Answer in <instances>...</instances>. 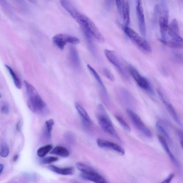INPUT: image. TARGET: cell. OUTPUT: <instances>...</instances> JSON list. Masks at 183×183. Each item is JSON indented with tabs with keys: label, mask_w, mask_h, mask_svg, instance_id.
<instances>
[{
	"label": "cell",
	"mask_w": 183,
	"mask_h": 183,
	"mask_svg": "<svg viewBox=\"0 0 183 183\" xmlns=\"http://www.w3.org/2000/svg\"><path fill=\"white\" fill-rule=\"evenodd\" d=\"M60 4L61 6L80 25L82 30L87 31L99 42H102L104 41V36L95 23L85 14L79 11L73 2L70 1L62 0L60 1Z\"/></svg>",
	"instance_id": "cell-1"
},
{
	"label": "cell",
	"mask_w": 183,
	"mask_h": 183,
	"mask_svg": "<svg viewBox=\"0 0 183 183\" xmlns=\"http://www.w3.org/2000/svg\"><path fill=\"white\" fill-rule=\"evenodd\" d=\"M24 83L29 97L27 105L29 108L34 113H44L47 110L46 104L41 98L37 90L28 81H24Z\"/></svg>",
	"instance_id": "cell-2"
},
{
	"label": "cell",
	"mask_w": 183,
	"mask_h": 183,
	"mask_svg": "<svg viewBox=\"0 0 183 183\" xmlns=\"http://www.w3.org/2000/svg\"><path fill=\"white\" fill-rule=\"evenodd\" d=\"M97 117L99 125L105 132L117 140L121 141L120 137L116 131L110 117L102 104H99L98 107Z\"/></svg>",
	"instance_id": "cell-3"
},
{
	"label": "cell",
	"mask_w": 183,
	"mask_h": 183,
	"mask_svg": "<svg viewBox=\"0 0 183 183\" xmlns=\"http://www.w3.org/2000/svg\"><path fill=\"white\" fill-rule=\"evenodd\" d=\"M183 43L178 21L176 19H173L168 26L166 41L164 44L172 48L182 49Z\"/></svg>",
	"instance_id": "cell-4"
},
{
	"label": "cell",
	"mask_w": 183,
	"mask_h": 183,
	"mask_svg": "<svg viewBox=\"0 0 183 183\" xmlns=\"http://www.w3.org/2000/svg\"><path fill=\"white\" fill-rule=\"evenodd\" d=\"M104 54L109 61L117 69L119 73L126 80H130L128 68L125 62L117 53L113 50H105Z\"/></svg>",
	"instance_id": "cell-5"
},
{
	"label": "cell",
	"mask_w": 183,
	"mask_h": 183,
	"mask_svg": "<svg viewBox=\"0 0 183 183\" xmlns=\"http://www.w3.org/2000/svg\"><path fill=\"white\" fill-rule=\"evenodd\" d=\"M159 5V24L161 34V41L164 44L166 42L168 27L169 10L165 1H161Z\"/></svg>",
	"instance_id": "cell-6"
},
{
	"label": "cell",
	"mask_w": 183,
	"mask_h": 183,
	"mask_svg": "<svg viewBox=\"0 0 183 183\" xmlns=\"http://www.w3.org/2000/svg\"><path fill=\"white\" fill-rule=\"evenodd\" d=\"M76 166L81 172V177L85 180L91 181L95 183H109L104 177L90 166L84 163L78 162Z\"/></svg>",
	"instance_id": "cell-7"
},
{
	"label": "cell",
	"mask_w": 183,
	"mask_h": 183,
	"mask_svg": "<svg viewBox=\"0 0 183 183\" xmlns=\"http://www.w3.org/2000/svg\"><path fill=\"white\" fill-rule=\"evenodd\" d=\"M123 30L129 39L141 49L147 52H151V48L145 39L128 27L124 26Z\"/></svg>",
	"instance_id": "cell-8"
},
{
	"label": "cell",
	"mask_w": 183,
	"mask_h": 183,
	"mask_svg": "<svg viewBox=\"0 0 183 183\" xmlns=\"http://www.w3.org/2000/svg\"><path fill=\"white\" fill-rule=\"evenodd\" d=\"M126 112L136 128L147 137H152L153 135L151 131L143 122L139 116L130 109L127 110Z\"/></svg>",
	"instance_id": "cell-9"
},
{
	"label": "cell",
	"mask_w": 183,
	"mask_h": 183,
	"mask_svg": "<svg viewBox=\"0 0 183 183\" xmlns=\"http://www.w3.org/2000/svg\"><path fill=\"white\" fill-rule=\"evenodd\" d=\"M128 69L130 75L140 88L153 93L151 84L147 79L141 75L138 70L131 65L128 67Z\"/></svg>",
	"instance_id": "cell-10"
},
{
	"label": "cell",
	"mask_w": 183,
	"mask_h": 183,
	"mask_svg": "<svg viewBox=\"0 0 183 183\" xmlns=\"http://www.w3.org/2000/svg\"><path fill=\"white\" fill-rule=\"evenodd\" d=\"M118 11L122 18L125 26L128 27L130 23V5L128 1H116Z\"/></svg>",
	"instance_id": "cell-11"
},
{
	"label": "cell",
	"mask_w": 183,
	"mask_h": 183,
	"mask_svg": "<svg viewBox=\"0 0 183 183\" xmlns=\"http://www.w3.org/2000/svg\"><path fill=\"white\" fill-rule=\"evenodd\" d=\"M136 12L138 22L139 32L142 36L145 38L146 35V25L142 1H136Z\"/></svg>",
	"instance_id": "cell-12"
},
{
	"label": "cell",
	"mask_w": 183,
	"mask_h": 183,
	"mask_svg": "<svg viewBox=\"0 0 183 183\" xmlns=\"http://www.w3.org/2000/svg\"><path fill=\"white\" fill-rule=\"evenodd\" d=\"M158 94L159 96V98L162 101L163 104H164L165 106L167 109L168 112H169L170 115H171L173 119L175 121L177 124L181 127H182V121L179 119V116L177 115L176 110H175L174 107L171 103L169 102L168 99L165 96L164 94L160 90H157Z\"/></svg>",
	"instance_id": "cell-13"
},
{
	"label": "cell",
	"mask_w": 183,
	"mask_h": 183,
	"mask_svg": "<svg viewBox=\"0 0 183 183\" xmlns=\"http://www.w3.org/2000/svg\"><path fill=\"white\" fill-rule=\"evenodd\" d=\"M97 143L99 147L112 150L121 155H124L125 151L124 148L115 143L101 139H98Z\"/></svg>",
	"instance_id": "cell-14"
},
{
	"label": "cell",
	"mask_w": 183,
	"mask_h": 183,
	"mask_svg": "<svg viewBox=\"0 0 183 183\" xmlns=\"http://www.w3.org/2000/svg\"><path fill=\"white\" fill-rule=\"evenodd\" d=\"M75 105L76 108L81 117L83 124L87 128L89 127L92 122L87 112L79 103L75 102Z\"/></svg>",
	"instance_id": "cell-15"
},
{
	"label": "cell",
	"mask_w": 183,
	"mask_h": 183,
	"mask_svg": "<svg viewBox=\"0 0 183 183\" xmlns=\"http://www.w3.org/2000/svg\"><path fill=\"white\" fill-rule=\"evenodd\" d=\"M70 59L72 66L76 68H79L81 66L80 60L77 50L75 47H70Z\"/></svg>",
	"instance_id": "cell-16"
},
{
	"label": "cell",
	"mask_w": 183,
	"mask_h": 183,
	"mask_svg": "<svg viewBox=\"0 0 183 183\" xmlns=\"http://www.w3.org/2000/svg\"><path fill=\"white\" fill-rule=\"evenodd\" d=\"M49 169L58 174L62 175H72L74 173V169L72 167L60 168L58 167L50 165L48 167Z\"/></svg>",
	"instance_id": "cell-17"
},
{
	"label": "cell",
	"mask_w": 183,
	"mask_h": 183,
	"mask_svg": "<svg viewBox=\"0 0 183 183\" xmlns=\"http://www.w3.org/2000/svg\"><path fill=\"white\" fill-rule=\"evenodd\" d=\"M158 139L161 146H162L165 151L166 152V153L168 156L169 157L172 162L175 164L178 165V162H177L176 159L175 158V157L174 156L173 153H172L171 151H170L165 139H164V138L162 136L159 135L158 136Z\"/></svg>",
	"instance_id": "cell-18"
},
{
	"label": "cell",
	"mask_w": 183,
	"mask_h": 183,
	"mask_svg": "<svg viewBox=\"0 0 183 183\" xmlns=\"http://www.w3.org/2000/svg\"><path fill=\"white\" fill-rule=\"evenodd\" d=\"M55 36L66 43H67L77 45L80 42V41L78 38L68 34H59Z\"/></svg>",
	"instance_id": "cell-19"
},
{
	"label": "cell",
	"mask_w": 183,
	"mask_h": 183,
	"mask_svg": "<svg viewBox=\"0 0 183 183\" xmlns=\"http://www.w3.org/2000/svg\"><path fill=\"white\" fill-rule=\"evenodd\" d=\"M50 154L59 156L63 157H68L70 155V152L66 148L62 146H57L50 152Z\"/></svg>",
	"instance_id": "cell-20"
},
{
	"label": "cell",
	"mask_w": 183,
	"mask_h": 183,
	"mask_svg": "<svg viewBox=\"0 0 183 183\" xmlns=\"http://www.w3.org/2000/svg\"><path fill=\"white\" fill-rule=\"evenodd\" d=\"M87 67L89 70L91 72L92 75L95 78V79H96L97 81H98L99 84L100 85V86L102 88L103 90H104L105 94H106V95H107V90L106 87H105L104 83L103 82L102 79H101L98 73H97V72L90 65L88 64L87 65Z\"/></svg>",
	"instance_id": "cell-21"
},
{
	"label": "cell",
	"mask_w": 183,
	"mask_h": 183,
	"mask_svg": "<svg viewBox=\"0 0 183 183\" xmlns=\"http://www.w3.org/2000/svg\"><path fill=\"white\" fill-rule=\"evenodd\" d=\"M54 124L53 119H50L45 122L44 134L46 138L48 139H51L53 127Z\"/></svg>",
	"instance_id": "cell-22"
},
{
	"label": "cell",
	"mask_w": 183,
	"mask_h": 183,
	"mask_svg": "<svg viewBox=\"0 0 183 183\" xmlns=\"http://www.w3.org/2000/svg\"><path fill=\"white\" fill-rule=\"evenodd\" d=\"M5 66L11 76L16 86L19 89H21V84L20 80L10 67L7 65H5Z\"/></svg>",
	"instance_id": "cell-23"
},
{
	"label": "cell",
	"mask_w": 183,
	"mask_h": 183,
	"mask_svg": "<svg viewBox=\"0 0 183 183\" xmlns=\"http://www.w3.org/2000/svg\"><path fill=\"white\" fill-rule=\"evenodd\" d=\"M53 146L51 145L48 144L40 148L38 150L37 153L38 156L41 157H44L51 151Z\"/></svg>",
	"instance_id": "cell-24"
},
{
	"label": "cell",
	"mask_w": 183,
	"mask_h": 183,
	"mask_svg": "<svg viewBox=\"0 0 183 183\" xmlns=\"http://www.w3.org/2000/svg\"><path fill=\"white\" fill-rule=\"evenodd\" d=\"M156 126L158 130L164 136L163 137L164 138V139H166L169 142H171V139L169 133L167 131L164 126L159 122H156Z\"/></svg>",
	"instance_id": "cell-25"
},
{
	"label": "cell",
	"mask_w": 183,
	"mask_h": 183,
	"mask_svg": "<svg viewBox=\"0 0 183 183\" xmlns=\"http://www.w3.org/2000/svg\"><path fill=\"white\" fill-rule=\"evenodd\" d=\"M115 116L118 122L125 131L128 132H131V129L130 126L122 117L117 115H115Z\"/></svg>",
	"instance_id": "cell-26"
},
{
	"label": "cell",
	"mask_w": 183,
	"mask_h": 183,
	"mask_svg": "<svg viewBox=\"0 0 183 183\" xmlns=\"http://www.w3.org/2000/svg\"><path fill=\"white\" fill-rule=\"evenodd\" d=\"M171 59L174 62L178 64L183 63V54L182 53L176 52L171 54Z\"/></svg>",
	"instance_id": "cell-27"
},
{
	"label": "cell",
	"mask_w": 183,
	"mask_h": 183,
	"mask_svg": "<svg viewBox=\"0 0 183 183\" xmlns=\"http://www.w3.org/2000/svg\"><path fill=\"white\" fill-rule=\"evenodd\" d=\"M59 158L57 157L51 156L43 157L40 160V163L41 164H48L56 162Z\"/></svg>",
	"instance_id": "cell-28"
},
{
	"label": "cell",
	"mask_w": 183,
	"mask_h": 183,
	"mask_svg": "<svg viewBox=\"0 0 183 183\" xmlns=\"http://www.w3.org/2000/svg\"><path fill=\"white\" fill-rule=\"evenodd\" d=\"M53 41L54 44L60 49L61 50H64L66 43L64 42V41H63L59 38L56 37L55 36H54L53 37Z\"/></svg>",
	"instance_id": "cell-29"
},
{
	"label": "cell",
	"mask_w": 183,
	"mask_h": 183,
	"mask_svg": "<svg viewBox=\"0 0 183 183\" xmlns=\"http://www.w3.org/2000/svg\"><path fill=\"white\" fill-rule=\"evenodd\" d=\"M9 148L8 146L5 144H2L0 149V155L3 157H6L9 154Z\"/></svg>",
	"instance_id": "cell-30"
},
{
	"label": "cell",
	"mask_w": 183,
	"mask_h": 183,
	"mask_svg": "<svg viewBox=\"0 0 183 183\" xmlns=\"http://www.w3.org/2000/svg\"><path fill=\"white\" fill-rule=\"evenodd\" d=\"M103 72L105 76L110 81H115V77L113 74L108 68H105L103 69Z\"/></svg>",
	"instance_id": "cell-31"
},
{
	"label": "cell",
	"mask_w": 183,
	"mask_h": 183,
	"mask_svg": "<svg viewBox=\"0 0 183 183\" xmlns=\"http://www.w3.org/2000/svg\"><path fill=\"white\" fill-rule=\"evenodd\" d=\"M175 176V174L173 173L170 174L168 176L166 177L162 182L160 183H170Z\"/></svg>",
	"instance_id": "cell-32"
},
{
	"label": "cell",
	"mask_w": 183,
	"mask_h": 183,
	"mask_svg": "<svg viewBox=\"0 0 183 183\" xmlns=\"http://www.w3.org/2000/svg\"><path fill=\"white\" fill-rule=\"evenodd\" d=\"M1 110L2 113L5 114H8L9 111V108L8 106L7 105H4L2 107Z\"/></svg>",
	"instance_id": "cell-33"
},
{
	"label": "cell",
	"mask_w": 183,
	"mask_h": 183,
	"mask_svg": "<svg viewBox=\"0 0 183 183\" xmlns=\"http://www.w3.org/2000/svg\"><path fill=\"white\" fill-rule=\"evenodd\" d=\"M113 1H107V3H106V6L107 8H110V7H111V5L113 4V3H112V2Z\"/></svg>",
	"instance_id": "cell-34"
},
{
	"label": "cell",
	"mask_w": 183,
	"mask_h": 183,
	"mask_svg": "<svg viewBox=\"0 0 183 183\" xmlns=\"http://www.w3.org/2000/svg\"><path fill=\"white\" fill-rule=\"evenodd\" d=\"M20 122H18L17 124V126H16V128H17V130L18 131H19L20 130Z\"/></svg>",
	"instance_id": "cell-35"
},
{
	"label": "cell",
	"mask_w": 183,
	"mask_h": 183,
	"mask_svg": "<svg viewBox=\"0 0 183 183\" xmlns=\"http://www.w3.org/2000/svg\"><path fill=\"white\" fill-rule=\"evenodd\" d=\"M19 158V155H16L13 158V160L14 162H16V161Z\"/></svg>",
	"instance_id": "cell-36"
},
{
	"label": "cell",
	"mask_w": 183,
	"mask_h": 183,
	"mask_svg": "<svg viewBox=\"0 0 183 183\" xmlns=\"http://www.w3.org/2000/svg\"><path fill=\"white\" fill-rule=\"evenodd\" d=\"M4 166L2 164H0V174L3 171Z\"/></svg>",
	"instance_id": "cell-37"
},
{
	"label": "cell",
	"mask_w": 183,
	"mask_h": 183,
	"mask_svg": "<svg viewBox=\"0 0 183 183\" xmlns=\"http://www.w3.org/2000/svg\"><path fill=\"white\" fill-rule=\"evenodd\" d=\"M1 98V94H0V98Z\"/></svg>",
	"instance_id": "cell-38"
}]
</instances>
